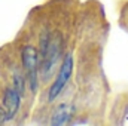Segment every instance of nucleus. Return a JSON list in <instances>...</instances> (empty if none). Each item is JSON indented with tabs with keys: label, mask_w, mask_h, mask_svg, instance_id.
<instances>
[{
	"label": "nucleus",
	"mask_w": 128,
	"mask_h": 126,
	"mask_svg": "<svg viewBox=\"0 0 128 126\" xmlns=\"http://www.w3.org/2000/svg\"><path fill=\"white\" fill-rule=\"evenodd\" d=\"M21 60H22V65H24V70L27 73V77H28V83H30V88H32L33 92L37 91V74H39V54L36 51V48L33 46H24L22 48V52H21Z\"/></svg>",
	"instance_id": "f03ea898"
},
{
	"label": "nucleus",
	"mask_w": 128,
	"mask_h": 126,
	"mask_svg": "<svg viewBox=\"0 0 128 126\" xmlns=\"http://www.w3.org/2000/svg\"><path fill=\"white\" fill-rule=\"evenodd\" d=\"M20 104H21V95L14 88H8L4 91V95H3V108L6 110L9 120L14 119V116L18 113Z\"/></svg>",
	"instance_id": "20e7f679"
},
{
	"label": "nucleus",
	"mask_w": 128,
	"mask_h": 126,
	"mask_svg": "<svg viewBox=\"0 0 128 126\" xmlns=\"http://www.w3.org/2000/svg\"><path fill=\"white\" fill-rule=\"evenodd\" d=\"M14 89L18 92V94L24 95V89H26V80H24V77H22V74L21 73H15L14 74Z\"/></svg>",
	"instance_id": "423d86ee"
},
{
	"label": "nucleus",
	"mask_w": 128,
	"mask_h": 126,
	"mask_svg": "<svg viewBox=\"0 0 128 126\" xmlns=\"http://www.w3.org/2000/svg\"><path fill=\"white\" fill-rule=\"evenodd\" d=\"M61 57V39L58 36L51 37L43 34L40 40V74L43 79H48Z\"/></svg>",
	"instance_id": "f257e3e1"
},
{
	"label": "nucleus",
	"mask_w": 128,
	"mask_h": 126,
	"mask_svg": "<svg viewBox=\"0 0 128 126\" xmlns=\"http://www.w3.org/2000/svg\"><path fill=\"white\" fill-rule=\"evenodd\" d=\"M73 105L70 104H61L55 108V111L51 116V125L54 126H61L70 122V119L73 117Z\"/></svg>",
	"instance_id": "39448f33"
},
{
	"label": "nucleus",
	"mask_w": 128,
	"mask_h": 126,
	"mask_svg": "<svg viewBox=\"0 0 128 126\" xmlns=\"http://www.w3.org/2000/svg\"><path fill=\"white\" fill-rule=\"evenodd\" d=\"M72 71H73V57L72 55H67L64 58L61 67H60V71L57 74L55 82L52 83V86L49 89V94H48L49 95L48 96L49 101H54V99H57L61 95V92H63L64 88H66V85L68 83V80L72 77Z\"/></svg>",
	"instance_id": "7ed1b4c3"
},
{
	"label": "nucleus",
	"mask_w": 128,
	"mask_h": 126,
	"mask_svg": "<svg viewBox=\"0 0 128 126\" xmlns=\"http://www.w3.org/2000/svg\"><path fill=\"white\" fill-rule=\"evenodd\" d=\"M8 120H9V117H8L6 110H4L3 107H0V125H2V123H4V122H8Z\"/></svg>",
	"instance_id": "0eeeda50"
}]
</instances>
